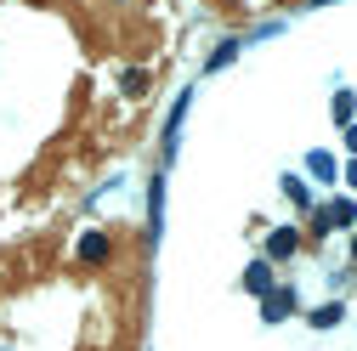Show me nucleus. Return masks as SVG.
<instances>
[{"label": "nucleus", "mask_w": 357, "mask_h": 351, "mask_svg": "<svg viewBox=\"0 0 357 351\" xmlns=\"http://www.w3.org/2000/svg\"><path fill=\"white\" fill-rule=\"evenodd\" d=\"M351 221H357V204L335 198V204H324L318 215H312V233H335V227H351Z\"/></svg>", "instance_id": "obj_1"}, {"label": "nucleus", "mask_w": 357, "mask_h": 351, "mask_svg": "<svg viewBox=\"0 0 357 351\" xmlns=\"http://www.w3.org/2000/svg\"><path fill=\"white\" fill-rule=\"evenodd\" d=\"M289 312H295V289H278V283H273V289L261 295V318H266V323H284Z\"/></svg>", "instance_id": "obj_2"}, {"label": "nucleus", "mask_w": 357, "mask_h": 351, "mask_svg": "<svg viewBox=\"0 0 357 351\" xmlns=\"http://www.w3.org/2000/svg\"><path fill=\"white\" fill-rule=\"evenodd\" d=\"M188 102H193V91H182V97H176V108H170V125H165V164L176 159V142H182V119H188Z\"/></svg>", "instance_id": "obj_3"}, {"label": "nucleus", "mask_w": 357, "mask_h": 351, "mask_svg": "<svg viewBox=\"0 0 357 351\" xmlns=\"http://www.w3.org/2000/svg\"><path fill=\"white\" fill-rule=\"evenodd\" d=\"M301 249V233L295 227H273V233H266V260H289Z\"/></svg>", "instance_id": "obj_4"}, {"label": "nucleus", "mask_w": 357, "mask_h": 351, "mask_svg": "<svg viewBox=\"0 0 357 351\" xmlns=\"http://www.w3.org/2000/svg\"><path fill=\"white\" fill-rule=\"evenodd\" d=\"M108 249H114V244H108V233H85V238H79V249H74V255H79V260H85V267H97V260H108Z\"/></svg>", "instance_id": "obj_5"}, {"label": "nucleus", "mask_w": 357, "mask_h": 351, "mask_svg": "<svg viewBox=\"0 0 357 351\" xmlns=\"http://www.w3.org/2000/svg\"><path fill=\"white\" fill-rule=\"evenodd\" d=\"M244 289H250V295H266V289H273V260H255V267H244Z\"/></svg>", "instance_id": "obj_6"}, {"label": "nucleus", "mask_w": 357, "mask_h": 351, "mask_svg": "<svg viewBox=\"0 0 357 351\" xmlns=\"http://www.w3.org/2000/svg\"><path fill=\"white\" fill-rule=\"evenodd\" d=\"M238 52H244V40H221V46L210 52V63H204V74H215V68H227V63H233Z\"/></svg>", "instance_id": "obj_7"}, {"label": "nucleus", "mask_w": 357, "mask_h": 351, "mask_svg": "<svg viewBox=\"0 0 357 351\" xmlns=\"http://www.w3.org/2000/svg\"><path fill=\"white\" fill-rule=\"evenodd\" d=\"M340 318H346V306H340V300H329V306H318V312H312V329H335Z\"/></svg>", "instance_id": "obj_8"}, {"label": "nucleus", "mask_w": 357, "mask_h": 351, "mask_svg": "<svg viewBox=\"0 0 357 351\" xmlns=\"http://www.w3.org/2000/svg\"><path fill=\"white\" fill-rule=\"evenodd\" d=\"M306 170L324 176V182H335V159H329V153H306Z\"/></svg>", "instance_id": "obj_9"}, {"label": "nucleus", "mask_w": 357, "mask_h": 351, "mask_svg": "<svg viewBox=\"0 0 357 351\" xmlns=\"http://www.w3.org/2000/svg\"><path fill=\"white\" fill-rule=\"evenodd\" d=\"M119 85H125V97H142V91H148V74H142V68H125Z\"/></svg>", "instance_id": "obj_10"}, {"label": "nucleus", "mask_w": 357, "mask_h": 351, "mask_svg": "<svg viewBox=\"0 0 357 351\" xmlns=\"http://www.w3.org/2000/svg\"><path fill=\"white\" fill-rule=\"evenodd\" d=\"M351 114H357V97H351V91H335V119L351 125Z\"/></svg>", "instance_id": "obj_11"}, {"label": "nucleus", "mask_w": 357, "mask_h": 351, "mask_svg": "<svg viewBox=\"0 0 357 351\" xmlns=\"http://www.w3.org/2000/svg\"><path fill=\"white\" fill-rule=\"evenodd\" d=\"M284 193H289V198H295V204H301V210H306V204H312V193H306V182H301V176H284Z\"/></svg>", "instance_id": "obj_12"}, {"label": "nucleus", "mask_w": 357, "mask_h": 351, "mask_svg": "<svg viewBox=\"0 0 357 351\" xmlns=\"http://www.w3.org/2000/svg\"><path fill=\"white\" fill-rule=\"evenodd\" d=\"M346 148H351V159H357V125H346Z\"/></svg>", "instance_id": "obj_13"}, {"label": "nucleus", "mask_w": 357, "mask_h": 351, "mask_svg": "<svg viewBox=\"0 0 357 351\" xmlns=\"http://www.w3.org/2000/svg\"><path fill=\"white\" fill-rule=\"evenodd\" d=\"M346 187H357V159H351V164H346Z\"/></svg>", "instance_id": "obj_14"}, {"label": "nucleus", "mask_w": 357, "mask_h": 351, "mask_svg": "<svg viewBox=\"0 0 357 351\" xmlns=\"http://www.w3.org/2000/svg\"><path fill=\"white\" fill-rule=\"evenodd\" d=\"M312 6H329V0H312Z\"/></svg>", "instance_id": "obj_15"}, {"label": "nucleus", "mask_w": 357, "mask_h": 351, "mask_svg": "<svg viewBox=\"0 0 357 351\" xmlns=\"http://www.w3.org/2000/svg\"><path fill=\"white\" fill-rule=\"evenodd\" d=\"M351 255H357V244H351Z\"/></svg>", "instance_id": "obj_16"}]
</instances>
